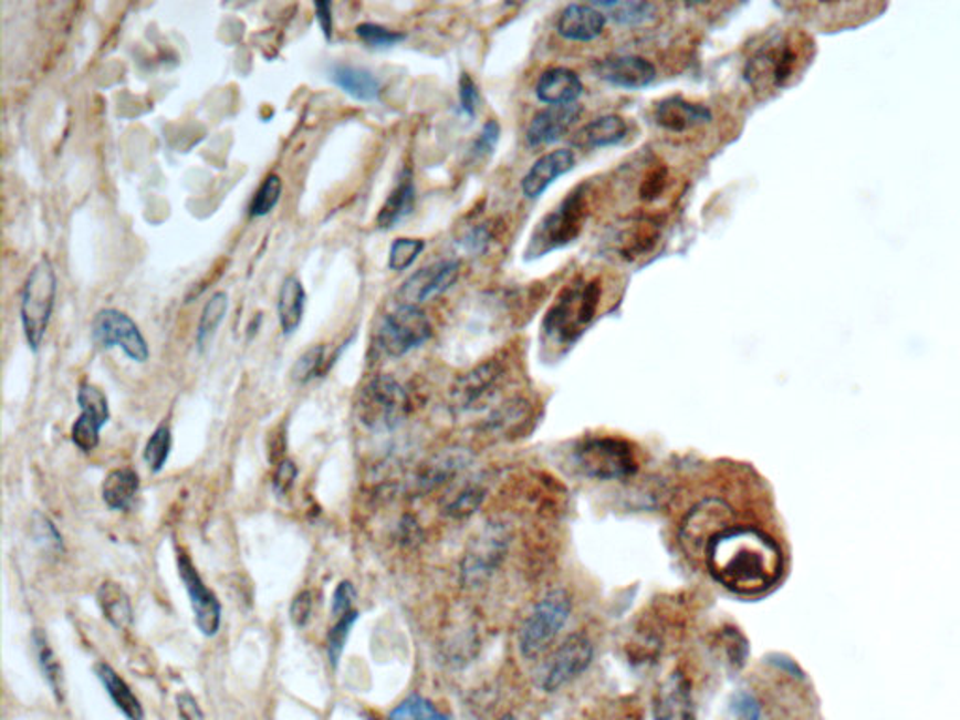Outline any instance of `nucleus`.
Returning a JSON list of instances; mask_svg holds the SVG:
<instances>
[{"instance_id": "obj_1", "label": "nucleus", "mask_w": 960, "mask_h": 720, "mask_svg": "<svg viewBox=\"0 0 960 720\" xmlns=\"http://www.w3.org/2000/svg\"><path fill=\"white\" fill-rule=\"evenodd\" d=\"M714 578L741 597H765L789 578L792 555L775 522L735 525L709 546Z\"/></svg>"}, {"instance_id": "obj_2", "label": "nucleus", "mask_w": 960, "mask_h": 720, "mask_svg": "<svg viewBox=\"0 0 960 720\" xmlns=\"http://www.w3.org/2000/svg\"><path fill=\"white\" fill-rule=\"evenodd\" d=\"M806 50L808 43L795 34L773 38L771 42L762 45L747 64L745 77L749 85L756 93L789 85V81L803 69V62L808 59Z\"/></svg>"}, {"instance_id": "obj_3", "label": "nucleus", "mask_w": 960, "mask_h": 720, "mask_svg": "<svg viewBox=\"0 0 960 720\" xmlns=\"http://www.w3.org/2000/svg\"><path fill=\"white\" fill-rule=\"evenodd\" d=\"M573 614V597L554 589L535 604L518 630V649L523 659L535 660L549 651Z\"/></svg>"}, {"instance_id": "obj_4", "label": "nucleus", "mask_w": 960, "mask_h": 720, "mask_svg": "<svg viewBox=\"0 0 960 720\" xmlns=\"http://www.w3.org/2000/svg\"><path fill=\"white\" fill-rule=\"evenodd\" d=\"M56 272L50 258L43 255L27 276L21 293V323L27 344L36 353L42 345L51 315L55 309Z\"/></svg>"}, {"instance_id": "obj_5", "label": "nucleus", "mask_w": 960, "mask_h": 720, "mask_svg": "<svg viewBox=\"0 0 960 720\" xmlns=\"http://www.w3.org/2000/svg\"><path fill=\"white\" fill-rule=\"evenodd\" d=\"M587 212L585 186H580L566 196L565 201H561L554 212L544 216L539 222L525 250L528 259L542 258L557 248L568 247L582 233Z\"/></svg>"}, {"instance_id": "obj_6", "label": "nucleus", "mask_w": 960, "mask_h": 720, "mask_svg": "<svg viewBox=\"0 0 960 720\" xmlns=\"http://www.w3.org/2000/svg\"><path fill=\"white\" fill-rule=\"evenodd\" d=\"M573 462L587 479L622 480L636 473L635 450L625 439L592 436L576 445Z\"/></svg>"}, {"instance_id": "obj_7", "label": "nucleus", "mask_w": 960, "mask_h": 720, "mask_svg": "<svg viewBox=\"0 0 960 720\" xmlns=\"http://www.w3.org/2000/svg\"><path fill=\"white\" fill-rule=\"evenodd\" d=\"M601 304V283H573L568 285L544 320V331L560 340L561 344H573L582 328L592 323Z\"/></svg>"}, {"instance_id": "obj_8", "label": "nucleus", "mask_w": 960, "mask_h": 720, "mask_svg": "<svg viewBox=\"0 0 960 720\" xmlns=\"http://www.w3.org/2000/svg\"><path fill=\"white\" fill-rule=\"evenodd\" d=\"M511 546V531L503 522H488L471 536L462 563L460 578L469 589H479L492 578Z\"/></svg>"}, {"instance_id": "obj_9", "label": "nucleus", "mask_w": 960, "mask_h": 720, "mask_svg": "<svg viewBox=\"0 0 960 720\" xmlns=\"http://www.w3.org/2000/svg\"><path fill=\"white\" fill-rule=\"evenodd\" d=\"M409 398L395 377L377 376L358 396V420L372 431L396 430L406 420Z\"/></svg>"}, {"instance_id": "obj_10", "label": "nucleus", "mask_w": 960, "mask_h": 720, "mask_svg": "<svg viewBox=\"0 0 960 720\" xmlns=\"http://www.w3.org/2000/svg\"><path fill=\"white\" fill-rule=\"evenodd\" d=\"M738 525V514L724 499L708 498L690 509L679 531V542L689 555L708 554L720 535Z\"/></svg>"}, {"instance_id": "obj_11", "label": "nucleus", "mask_w": 960, "mask_h": 720, "mask_svg": "<svg viewBox=\"0 0 960 720\" xmlns=\"http://www.w3.org/2000/svg\"><path fill=\"white\" fill-rule=\"evenodd\" d=\"M431 336V323L419 306H398L383 320L377 344L388 357L400 358Z\"/></svg>"}, {"instance_id": "obj_12", "label": "nucleus", "mask_w": 960, "mask_h": 720, "mask_svg": "<svg viewBox=\"0 0 960 720\" xmlns=\"http://www.w3.org/2000/svg\"><path fill=\"white\" fill-rule=\"evenodd\" d=\"M93 338L102 347H121L136 363H147L150 355L136 321L121 310H100L93 321Z\"/></svg>"}, {"instance_id": "obj_13", "label": "nucleus", "mask_w": 960, "mask_h": 720, "mask_svg": "<svg viewBox=\"0 0 960 720\" xmlns=\"http://www.w3.org/2000/svg\"><path fill=\"white\" fill-rule=\"evenodd\" d=\"M593 657H595V647L589 636H568L550 660L542 679V689L546 692H557L566 685L573 684L574 679L580 678L592 666Z\"/></svg>"}, {"instance_id": "obj_14", "label": "nucleus", "mask_w": 960, "mask_h": 720, "mask_svg": "<svg viewBox=\"0 0 960 720\" xmlns=\"http://www.w3.org/2000/svg\"><path fill=\"white\" fill-rule=\"evenodd\" d=\"M458 276H460V263L455 259H445L422 267L420 271L407 278L396 296L400 306H419L422 302L430 301L431 296L441 295L450 290Z\"/></svg>"}, {"instance_id": "obj_15", "label": "nucleus", "mask_w": 960, "mask_h": 720, "mask_svg": "<svg viewBox=\"0 0 960 720\" xmlns=\"http://www.w3.org/2000/svg\"><path fill=\"white\" fill-rule=\"evenodd\" d=\"M81 415L72 426V441L83 452H93L100 444V431L109 420V401L94 385H81L77 393Z\"/></svg>"}, {"instance_id": "obj_16", "label": "nucleus", "mask_w": 960, "mask_h": 720, "mask_svg": "<svg viewBox=\"0 0 960 720\" xmlns=\"http://www.w3.org/2000/svg\"><path fill=\"white\" fill-rule=\"evenodd\" d=\"M177 565H179L180 580H182L186 592H188V597H190L196 625L201 630V635L209 636L210 638V636H215L218 633L220 622H222L220 601L205 585L204 578L199 576L198 568L191 563L188 555L179 554Z\"/></svg>"}, {"instance_id": "obj_17", "label": "nucleus", "mask_w": 960, "mask_h": 720, "mask_svg": "<svg viewBox=\"0 0 960 720\" xmlns=\"http://www.w3.org/2000/svg\"><path fill=\"white\" fill-rule=\"evenodd\" d=\"M505 368L498 361H488L458 377L452 387V401L458 411H473L495 395Z\"/></svg>"}, {"instance_id": "obj_18", "label": "nucleus", "mask_w": 960, "mask_h": 720, "mask_svg": "<svg viewBox=\"0 0 960 720\" xmlns=\"http://www.w3.org/2000/svg\"><path fill=\"white\" fill-rule=\"evenodd\" d=\"M651 711L653 720H698L692 684L684 671H671L657 687L653 695Z\"/></svg>"}, {"instance_id": "obj_19", "label": "nucleus", "mask_w": 960, "mask_h": 720, "mask_svg": "<svg viewBox=\"0 0 960 720\" xmlns=\"http://www.w3.org/2000/svg\"><path fill=\"white\" fill-rule=\"evenodd\" d=\"M601 80L619 88L638 91L644 86L651 85L657 77V69L644 56L619 55L608 56L595 66Z\"/></svg>"}, {"instance_id": "obj_20", "label": "nucleus", "mask_w": 960, "mask_h": 720, "mask_svg": "<svg viewBox=\"0 0 960 720\" xmlns=\"http://www.w3.org/2000/svg\"><path fill=\"white\" fill-rule=\"evenodd\" d=\"M580 115H582V107L578 104L544 107L542 112L536 113L528 126L525 132L528 143L533 147H541V145L560 142L561 137L573 128Z\"/></svg>"}, {"instance_id": "obj_21", "label": "nucleus", "mask_w": 960, "mask_h": 720, "mask_svg": "<svg viewBox=\"0 0 960 720\" xmlns=\"http://www.w3.org/2000/svg\"><path fill=\"white\" fill-rule=\"evenodd\" d=\"M574 164L576 158L571 148H555L552 153L542 155L523 177V194L531 199L541 198L542 194L554 185L555 179L573 169Z\"/></svg>"}, {"instance_id": "obj_22", "label": "nucleus", "mask_w": 960, "mask_h": 720, "mask_svg": "<svg viewBox=\"0 0 960 720\" xmlns=\"http://www.w3.org/2000/svg\"><path fill=\"white\" fill-rule=\"evenodd\" d=\"M711 112L702 104H695L681 96H671L657 105L655 112V121L668 132H687V129L698 128L703 124L711 123Z\"/></svg>"}, {"instance_id": "obj_23", "label": "nucleus", "mask_w": 960, "mask_h": 720, "mask_svg": "<svg viewBox=\"0 0 960 720\" xmlns=\"http://www.w3.org/2000/svg\"><path fill=\"white\" fill-rule=\"evenodd\" d=\"M606 27V15L597 7L571 4L563 10L557 21V32L573 42H592L601 36Z\"/></svg>"}, {"instance_id": "obj_24", "label": "nucleus", "mask_w": 960, "mask_h": 720, "mask_svg": "<svg viewBox=\"0 0 960 720\" xmlns=\"http://www.w3.org/2000/svg\"><path fill=\"white\" fill-rule=\"evenodd\" d=\"M471 462H473V456L468 449L458 447V449L444 450L441 455L431 458L430 462L426 463L425 469L420 471L419 480H417L420 492H431L436 488L444 487L462 473L463 469L468 468Z\"/></svg>"}, {"instance_id": "obj_25", "label": "nucleus", "mask_w": 960, "mask_h": 720, "mask_svg": "<svg viewBox=\"0 0 960 720\" xmlns=\"http://www.w3.org/2000/svg\"><path fill=\"white\" fill-rule=\"evenodd\" d=\"M536 98L546 105H571L584 93V83L573 70L550 69L536 83Z\"/></svg>"}, {"instance_id": "obj_26", "label": "nucleus", "mask_w": 960, "mask_h": 720, "mask_svg": "<svg viewBox=\"0 0 960 720\" xmlns=\"http://www.w3.org/2000/svg\"><path fill=\"white\" fill-rule=\"evenodd\" d=\"M331 80L344 93L361 102H374L382 94V83L369 70L358 69L352 64H336L331 72Z\"/></svg>"}, {"instance_id": "obj_27", "label": "nucleus", "mask_w": 960, "mask_h": 720, "mask_svg": "<svg viewBox=\"0 0 960 720\" xmlns=\"http://www.w3.org/2000/svg\"><path fill=\"white\" fill-rule=\"evenodd\" d=\"M304 306H306V291L301 280L296 276L285 278L278 293V320L285 336L295 333L301 326Z\"/></svg>"}, {"instance_id": "obj_28", "label": "nucleus", "mask_w": 960, "mask_h": 720, "mask_svg": "<svg viewBox=\"0 0 960 720\" xmlns=\"http://www.w3.org/2000/svg\"><path fill=\"white\" fill-rule=\"evenodd\" d=\"M413 207H415V185H413L411 173L406 171L379 210L377 226L382 229L395 228L396 223H400L404 218L411 215Z\"/></svg>"}, {"instance_id": "obj_29", "label": "nucleus", "mask_w": 960, "mask_h": 720, "mask_svg": "<svg viewBox=\"0 0 960 720\" xmlns=\"http://www.w3.org/2000/svg\"><path fill=\"white\" fill-rule=\"evenodd\" d=\"M96 676L104 685L107 695L112 696L113 703L123 711L124 717L128 720H143L142 703L137 700V696L132 692L128 684L124 681L117 671L113 670L112 666L100 662L96 665Z\"/></svg>"}, {"instance_id": "obj_30", "label": "nucleus", "mask_w": 960, "mask_h": 720, "mask_svg": "<svg viewBox=\"0 0 960 720\" xmlns=\"http://www.w3.org/2000/svg\"><path fill=\"white\" fill-rule=\"evenodd\" d=\"M96 598H98L102 614L107 622L112 623L113 627L118 628V630L132 627L134 609H132L128 595L121 585L115 584V582H104L98 587Z\"/></svg>"}, {"instance_id": "obj_31", "label": "nucleus", "mask_w": 960, "mask_h": 720, "mask_svg": "<svg viewBox=\"0 0 960 720\" xmlns=\"http://www.w3.org/2000/svg\"><path fill=\"white\" fill-rule=\"evenodd\" d=\"M139 492V477L136 471L123 468L107 474L102 488L105 505L113 511H126Z\"/></svg>"}, {"instance_id": "obj_32", "label": "nucleus", "mask_w": 960, "mask_h": 720, "mask_svg": "<svg viewBox=\"0 0 960 720\" xmlns=\"http://www.w3.org/2000/svg\"><path fill=\"white\" fill-rule=\"evenodd\" d=\"M628 126L619 115H604L582 129V142L589 147H612L627 137Z\"/></svg>"}, {"instance_id": "obj_33", "label": "nucleus", "mask_w": 960, "mask_h": 720, "mask_svg": "<svg viewBox=\"0 0 960 720\" xmlns=\"http://www.w3.org/2000/svg\"><path fill=\"white\" fill-rule=\"evenodd\" d=\"M659 239V231L649 222H636L617 237V252L625 259H636L649 252Z\"/></svg>"}, {"instance_id": "obj_34", "label": "nucleus", "mask_w": 960, "mask_h": 720, "mask_svg": "<svg viewBox=\"0 0 960 720\" xmlns=\"http://www.w3.org/2000/svg\"><path fill=\"white\" fill-rule=\"evenodd\" d=\"M606 18L614 19L617 25L638 27L651 23L657 8L649 2H601L595 4Z\"/></svg>"}, {"instance_id": "obj_35", "label": "nucleus", "mask_w": 960, "mask_h": 720, "mask_svg": "<svg viewBox=\"0 0 960 720\" xmlns=\"http://www.w3.org/2000/svg\"><path fill=\"white\" fill-rule=\"evenodd\" d=\"M229 296L223 291H216L215 295L210 296V301L205 304L199 320L198 344L199 347H205V344L215 336L218 326L222 325L223 317L228 314Z\"/></svg>"}, {"instance_id": "obj_36", "label": "nucleus", "mask_w": 960, "mask_h": 720, "mask_svg": "<svg viewBox=\"0 0 960 720\" xmlns=\"http://www.w3.org/2000/svg\"><path fill=\"white\" fill-rule=\"evenodd\" d=\"M484 495H487V490L480 487V484H466V487L460 488L456 495L449 498L447 501V505H445V512L449 514L450 518H456V520H463V518H469L474 512L479 511V507L482 505V501H484Z\"/></svg>"}, {"instance_id": "obj_37", "label": "nucleus", "mask_w": 960, "mask_h": 720, "mask_svg": "<svg viewBox=\"0 0 960 720\" xmlns=\"http://www.w3.org/2000/svg\"><path fill=\"white\" fill-rule=\"evenodd\" d=\"M388 720H450L444 711H439L430 700H426L422 696L413 695L404 700L400 706H396Z\"/></svg>"}, {"instance_id": "obj_38", "label": "nucleus", "mask_w": 960, "mask_h": 720, "mask_svg": "<svg viewBox=\"0 0 960 720\" xmlns=\"http://www.w3.org/2000/svg\"><path fill=\"white\" fill-rule=\"evenodd\" d=\"M34 644H36L38 662L42 668L43 678L50 684L51 690L55 692L56 700H62V670L55 653L42 633H34Z\"/></svg>"}, {"instance_id": "obj_39", "label": "nucleus", "mask_w": 960, "mask_h": 720, "mask_svg": "<svg viewBox=\"0 0 960 720\" xmlns=\"http://www.w3.org/2000/svg\"><path fill=\"white\" fill-rule=\"evenodd\" d=\"M282 190L283 182L276 173L267 175L263 185L259 186V190L255 191L252 204H250V216L263 218V216L271 215L278 201L282 198Z\"/></svg>"}, {"instance_id": "obj_40", "label": "nucleus", "mask_w": 960, "mask_h": 720, "mask_svg": "<svg viewBox=\"0 0 960 720\" xmlns=\"http://www.w3.org/2000/svg\"><path fill=\"white\" fill-rule=\"evenodd\" d=\"M169 450H171V430H169V426H158L155 434L148 439L145 455H143L148 468L153 469L155 473L161 471L166 466L167 458H169Z\"/></svg>"}, {"instance_id": "obj_41", "label": "nucleus", "mask_w": 960, "mask_h": 720, "mask_svg": "<svg viewBox=\"0 0 960 720\" xmlns=\"http://www.w3.org/2000/svg\"><path fill=\"white\" fill-rule=\"evenodd\" d=\"M425 247V240L396 239L388 252V269L396 272L406 271L417 261Z\"/></svg>"}, {"instance_id": "obj_42", "label": "nucleus", "mask_w": 960, "mask_h": 720, "mask_svg": "<svg viewBox=\"0 0 960 720\" xmlns=\"http://www.w3.org/2000/svg\"><path fill=\"white\" fill-rule=\"evenodd\" d=\"M358 614L357 612H352V614H347V616L340 617L336 625H334L331 630H328V636H326V653H328V660H331V665L336 668L338 666L340 659H342V653L345 649V641L352 635V628L355 623H357Z\"/></svg>"}, {"instance_id": "obj_43", "label": "nucleus", "mask_w": 960, "mask_h": 720, "mask_svg": "<svg viewBox=\"0 0 960 720\" xmlns=\"http://www.w3.org/2000/svg\"><path fill=\"white\" fill-rule=\"evenodd\" d=\"M357 36L368 48H374V50H387V48H393L396 43L406 40L404 32L393 31V29L377 25V23H363V25H358Z\"/></svg>"}, {"instance_id": "obj_44", "label": "nucleus", "mask_w": 960, "mask_h": 720, "mask_svg": "<svg viewBox=\"0 0 960 720\" xmlns=\"http://www.w3.org/2000/svg\"><path fill=\"white\" fill-rule=\"evenodd\" d=\"M325 347L323 345H317V347H312L309 352L304 353L299 361H296L295 366H293V379L295 382L306 383L312 379V377L317 376L321 372V366L325 363Z\"/></svg>"}, {"instance_id": "obj_45", "label": "nucleus", "mask_w": 960, "mask_h": 720, "mask_svg": "<svg viewBox=\"0 0 960 720\" xmlns=\"http://www.w3.org/2000/svg\"><path fill=\"white\" fill-rule=\"evenodd\" d=\"M732 711L735 720H762V706L749 690L732 696Z\"/></svg>"}, {"instance_id": "obj_46", "label": "nucleus", "mask_w": 960, "mask_h": 720, "mask_svg": "<svg viewBox=\"0 0 960 720\" xmlns=\"http://www.w3.org/2000/svg\"><path fill=\"white\" fill-rule=\"evenodd\" d=\"M499 134H501L499 124L495 121H488L480 129L479 137L474 139L473 147H471L474 158H487L498 145Z\"/></svg>"}, {"instance_id": "obj_47", "label": "nucleus", "mask_w": 960, "mask_h": 720, "mask_svg": "<svg viewBox=\"0 0 960 720\" xmlns=\"http://www.w3.org/2000/svg\"><path fill=\"white\" fill-rule=\"evenodd\" d=\"M458 94H460V107L468 117H474L480 104L479 86L468 74H462L460 85H458Z\"/></svg>"}, {"instance_id": "obj_48", "label": "nucleus", "mask_w": 960, "mask_h": 720, "mask_svg": "<svg viewBox=\"0 0 960 720\" xmlns=\"http://www.w3.org/2000/svg\"><path fill=\"white\" fill-rule=\"evenodd\" d=\"M355 598H357V592H355L352 582H342L333 595V608H331L333 616L340 619V617L352 614Z\"/></svg>"}, {"instance_id": "obj_49", "label": "nucleus", "mask_w": 960, "mask_h": 720, "mask_svg": "<svg viewBox=\"0 0 960 720\" xmlns=\"http://www.w3.org/2000/svg\"><path fill=\"white\" fill-rule=\"evenodd\" d=\"M312 606H314L312 593H299V595L293 598V603H291V622L295 623L296 627H304V625L309 623L310 616H312Z\"/></svg>"}, {"instance_id": "obj_50", "label": "nucleus", "mask_w": 960, "mask_h": 720, "mask_svg": "<svg viewBox=\"0 0 960 720\" xmlns=\"http://www.w3.org/2000/svg\"><path fill=\"white\" fill-rule=\"evenodd\" d=\"M493 239V228L492 226H488V223H482L479 228L471 229L466 237H463V247L468 248L469 252H482L484 248L492 242Z\"/></svg>"}, {"instance_id": "obj_51", "label": "nucleus", "mask_w": 960, "mask_h": 720, "mask_svg": "<svg viewBox=\"0 0 960 720\" xmlns=\"http://www.w3.org/2000/svg\"><path fill=\"white\" fill-rule=\"evenodd\" d=\"M296 474H299V469H296L295 463L291 460H282L278 466L276 473H274V479H272V487L278 493H288L295 482Z\"/></svg>"}, {"instance_id": "obj_52", "label": "nucleus", "mask_w": 960, "mask_h": 720, "mask_svg": "<svg viewBox=\"0 0 960 720\" xmlns=\"http://www.w3.org/2000/svg\"><path fill=\"white\" fill-rule=\"evenodd\" d=\"M177 709L182 720H205L204 711L199 708L198 700L188 692L177 696Z\"/></svg>"}, {"instance_id": "obj_53", "label": "nucleus", "mask_w": 960, "mask_h": 720, "mask_svg": "<svg viewBox=\"0 0 960 720\" xmlns=\"http://www.w3.org/2000/svg\"><path fill=\"white\" fill-rule=\"evenodd\" d=\"M315 18H317V23H320L321 31H323V36H325L326 42H331L333 40V4L331 2H315Z\"/></svg>"}, {"instance_id": "obj_54", "label": "nucleus", "mask_w": 960, "mask_h": 720, "mask_svg": "<svg viewBox=\"0 0 960 720\" xmlns=\"http://www.w3.org/2000/svg\"><path fill=\"white\" fill-rule=\"evenodd\" d=\"M665 169H662V171H653L651 175L644 180V186H641V196L646 199L657 198L660 190L665 188Z\"/></svg>"}, {"instance_id": "obj_55", "label": "nucleus", "mask_w": 960, "mask_h": 720, "mask_svg": "<svg viewBox=\"0 0 960 720\" xmlns=\"http://www.w3.org/2000/svg\"><path fill=\"white\" fill-rule=\"evenodd\" d=\"M498 720H518L514 714H503V717H499Z\"/></svg>"}]
</instances>
